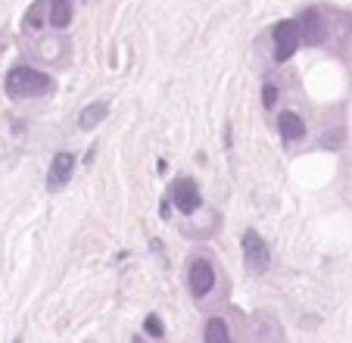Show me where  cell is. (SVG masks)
<instances>
[{
	"instance_id": "5",
	"label": "cell",
	"mask_w": 352,
	"mask_h": 343,
	"mask_svg": "<svg viewBox=\"0 0 352 343\" xmlns=\"http://www.w3.org/2000/svg\"><path fill=\"white\" fill-rule=\"evenodd\" d=\"M187 287H190L193 300H206L215 287V269L209 259H193L187 269Z\"/></svg>"
},
{
	"instance_id": "7",
	"label": "cell",
	"mask_w": 352,
	"mask_h": 343,
	"mask_svg": "<svg viewBox=\"0 0 352 343\" xmlns=\"http://www.w3.org/2000/svg\"><path fill=\"white\" fill-rule=\"evenodd\" d=\"M172 200H175V206H178V212H184V216H193V212L199 209V187H197V181L193 178H181V181H175V187H172Z\"/></svg>"
},
{
	"instance_id": "13",
	"label": "cell",
	"mask_w": 352,
	"mask_h": 343,
	"mask_svg": "<svg viewBox=\"0 0 352 343\" xmlns=\"http://www.w3.org/2000/svg\"><path fill=\"white\" fill-rule=\"evenodd\" d=\"M44 7H47V0H38L32 7V13L25 16V28H38L41 25V16H44Z\"/></svg>"
},
{
	"instance_id": "9",
	"label": "cell",
	"mask_w": 352,
	"mask_h": 343,
	"mask_svg": "<svg viewBox=\"0 0 352 343\" xmlns=\"http://www.w3.org/2000/svg\"><path fill=\"white\" fill-rule=\"evenodd\" d=\"M109 116V106L107 103H87L85 110L78 112V128L81 132H94L100 122Z\"/></svg>"
},
{
	"instance_id": "10",
	"label": "cell",
	"mask_w": 352,
	"mask_h": 343,
	"mask_svg": "<svg viewBox=\"0 0 352 343\" xmlns=\"http://www.w3.org/2000/svg\"><path fill=\"white\" fill-rule=\"evenodd\" d=\"M50 3V13H47V22L54 28H69L72 25V0H47Z\"/></svg>"
},
{
	"instance_id": "11",
	"label": "cell",
	"mask_w": 352,
	"mask_h": 343,
	"mask_svg": "<svg viewBox=\"0 0 352 343\" xmlns=\"http://www.w3.org/2000/svg\"><path fill=\"white\" fill-rule=\"evenodd\" d=\"M203 340L206 343H228L231 340V331H228V322L225 318H209L206 322V331H203Z\"/></svg>"
},
{
	"instance_id": "1",
	"label": "cell",
	"mask_w": 352,
	"mask_h": 343,
	"mask_svg": "<svg viewBox=\"0 0 352 343\" xmlns=\"http://www.w3.org/2000/svg\"><path fill=\"white\" fill-rule=\"evenodd\" d=\"M50 87H54V79L32 66H25V63H19V66H13L7 72V94L16 100L44 97V94H50Z\"/></svg>"
},
{
	"instance_id": "6",
	"label": "cell",
	"mask_w": 352,
	"mask_h": 343,
	"mask_svg": "<svg viewBox=\"0 0 352 343\" xmlns=\"http://www.w3.org/2000/svg\"><path fill=\"white\" fill-rule=\"evenodd\" d=\"M72 172H75V153L69 150L56 153L54 163H50V172H47V187L50 191H63L72 181Z\"/></svg>"
},
{
	"instance_id": "12",
	"label": "cell",
	"mask_w": 352,
	"mask_h": 343,
	"mask_svg": "<svg viewBox=\"0 0 352 343\" xmlns=\"http://www.w3.org/2000/svg\"><path fill=\"white\" fill-rule=\"evenodd\" d=\"M144 331H146V337H166V324H162V318L160 315H146L144 318Z\"/></svg>"
},
{
	"instance_id": "8",
	"label": "cell",
	"mask_w": 352,
	"mask_h": 343,
	"mask_svg": "<svg viewBox=\"0 0 352 343\" xmlns=\"http://www.w3.org/2000/svg\"><path fill=\"white\" fill-rule=\"evenodd\" d=\"M278 132L284 141H299L302 134H306V122H302V116H296V112H280L278 116Z\"/></svg>"
},
{
	"instance_id": "4",
	"label": "cell",
	"mask_w": 352,
	"mask_h": 343,
	"mask_svg": "<svg viewBox=\"0 0 352 343\" xmlns=\"http://www.w3.org/2000/svg\"><path fill=\"white\" fill-rule=\"evenodd\" d=\"M296 25H299V41H302V44L318 47V44L327 41V19L318 7L302 10V16L296 19Z\"/></svg>"
},
{
	"instance_id": "3",
	"label": "cell",
	"mask_w": 352,
	"mask_h": 343,
	"mask_svg": "<svg viewBox=\"0 0 352 343\" xmlns=\"http://www.w3.org/2000/svg\"><path fill=\"white\" fill-rule=\"evenodd\" d=\"M272 44H274V60L278 63H287L293 53L299 50V25L293 19H284L272 28Z\"/></svg>"
},
{
	"instance_id": "2",
	"label": "cell",
	"mask_w": 352,
	"mask_h": 343,
	"mask_svg": "<svg viewBox=\"0 0 352 343\" xmlns=\"http://www.w3.org/2000/svg\"><path fill=\"white\" fill-rule=\"evenodd\" d=\"M240 250H243V265L250 275H265L272 269V247L259 231H246L240 238Z\"/></svg>"
},
{
	"instance_id": "14",
	"label": "cell",
	"mask_w": 352,
	"mask_h": 343,
	"mask_svg": "<svg viewBox=\"0 0 352 343\" xmlns=\"http://www.w3.org/2000/svg\"><path fill=\"white\" fill-rule=\"evenodd\" d=\"M278 97H280L278 87H274L272 81H268V85L262 87V106H265V110H274V106H278Z\"/></svg>"
}]
</instances>
